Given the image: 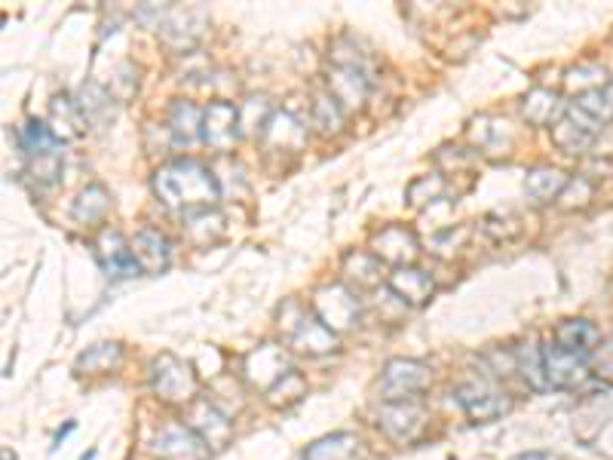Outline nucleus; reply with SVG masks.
<instances>
[{
    "label": "nucleus",
    "mask_w": 613,
    "mask_h": 460,
    "mask_svg": "<svg viewBox=\"0 0 613 460\" xmlns=\"http://www.w3.org/2000/svg\"><path fill=\"white\" fill-rule=\"evenodd\" d=\"M154 194L160 197V203L184 216L193 209H212L219 203L221 188L215 172L203 163L172 160L154 172Z\"/></svg>",
    "instance_id": "obj_1"
},
{
    "label": "nucleus",
    "mask_w": 613,
    "mask_h": 460,
    "mask_svg": "<svg viewBox=\"0 0 613 460\" xmlns=\"http://www.w3.org/2000/svg\"><path fill=\"white\" fill-rule=\"evenodd\" d=\"M150 384H154V393L172 406H188L197 399V375H193L191 363L178 359L172 353H160L150 363Z\"/></svg>",
    "instance_id": "obj_2"
},
{
    "label": "nucleus",
    "mask_w": 613,
    "mask_h": 460,
    "mask_svg": "<svg viewBox=\"0 0 613 460\" xmlns=\"http://www.w3.org/2000/svg\"><path fill=\"white\" fill-rule=\"evenodd\" d=\"M433 380V372L426 363L418 359H390L381 375V396L383 402H405L418 399Z\"/></svg>",
    "instance_id": "obj_3"
},
{
    "label": "nucleus",
    "mask_w": 613,
    "mask_h": 460,
    "mask_svg": "<svg viewBox=\"0 0 613 460\" xmlns=\"http://www.w3.org/2000/svg\"><path fill=\"white\" fill-rule=\"evenodd\" d=\"M359 295L347 285L335 283V285H323L316 289L314 295V313L323 320V323L331 328V332H347L359 323Z\"/></svg>",
    "instance_id": "obj_4"
},
{
    "label": "nucleus",
    "mask_w": 613,
    "mask_h": 460,
    "mask_svg": "<svg viewBox=\"0 0 613 460\" xmlns=\"http://www.w3.org/2000/svg\"><path fill=\"white\" fill-rule=\"evenodd\" d=\"M288 328V344L307 356H323V353L338 351V332H331L316 313L300 311L295 304V323H283Z\"/></svg>",
    "instance_id": "obj_5"
},
{
    "label": "nucleus",
    "mask_w": 613,
    "mask_h": 460,
    "mask_svg": "<svg viewBox=\"0 0 613 460\" xmlns=\"http://www.w3.org/2000/svg\"><path fill=\"white\" fill-rule=\"evenodd\" d=\"M243 136L240 133V108L233 102H224V98H215L203 108V142L212 150H231L236 145V138Z\"/></svg>",
    "instance_id": "obj_6"
},
{
    "label": "nucleus",
    "mask_w": 613,
    "mask_h": 460,
    "mask_svg": "<svg viewBox=\"0 0 613 460\" xmlns=\"http://www.w3.org/2000/svg\"><path fill=\"white\" fill-rule=\"evenodd\" d=\"M589 359H592V356L564 351L559 344L543 347V366L549 387H556V390H571L577 384H583V380L589 378Z\"/></svg>",
    "instance_id": "obj_7"
},
{
    "label": "nucleus",
    "mask_w": 613,
    "mask_h": 460,
    "mask_svg": "<svg viewBox=\"0 0 613 460\" xmlns=\"http://www.w3.org/2000/svg\"><path fill=\"white\" fill-rule=\"evenodd\" d=\"M245 380L252 384V387H258V390H271L276 387L279 380L286 378L292 366H288V356L283 347H276V344H261L258 351L249 353L245 356Z\"/></svg>",
    "instance_id": "obj_8"
},
{
    "label": "nucleus",
    "mask_w": 613,
    "mask_h": 460,
    "mask_svg": "<svg viewBox=\"0 0 613 460\" xmlns=\"http://www.w3.org/2000/svg\"><path fill=\"white\" fill-rule=\"evenodd\" d=\"M381 430L393 442H411L414 436L421 433L426 424V411L418 399H405V402H383L381 415H378Z\"/></svg>",
    "instance_id": "obj_9"
},
{
    "label": "nucleus",
    "mask_w": 613,
    "mask_h": 460,
    "mask_svg": "<svg viewBox=\"0 0 613 460\" xmlns=\"http://www.w3.org/2000/svg\"><path fill=\"white\" fill-rule=\"evenodd\" d=\"M418 252H421V243H418L414 230H409L405 224H390L381 233H374V240H371V255H378L393 268H411Z\"/></svg>",
    "instance_id": "obj_10"
},
{
    "label": "nucleus",
    "mask_w": 613,
    "mask_h": 460,
    "mask_svg": "<svg viewBox=\"0 0 613 460\" xmlns=\"http://www.w3.org/2000/svg\"><path fill=\"white\" fill-rule=\"evenodd\" d=\"M154 451L160 460H209V446L188 424H169L160 430Z\"/></svg>",
    "instance_id": "obj_11"
},
{
    "label": "nucleus",
    "mask_w": 613,
    "mask_h": 460,
    "mask_svg": "<svg viewBox=\"0 0 613 460\" xmlns=\"http://www.w3.org/2000/svg\"><path fill=\"white\" fill-rule=\"evenodd\" d=\"M371 90V81L362 65H331L328 71V95L347 108H362Z\"/></svg>",
    "instance_id": "obj_12"
},
{
    "label": "nucleus",
    "mask_w": 613,
    "mask_h": 460,
    "mask_svg": "<svg viewBox=\"0 0 613 460\" xmlns=\"http://www.w3.org/2000/svg\"><path fill=\"white\" fill-rule=\"evenodd\" d=\"M188 427L209 448H224L233 436V424L228 420V415H221L209 399H193L191 411H188Z\"/></svg>",
    "instance_id": "obj_13"
},
{
    "label": "nucleus",
    "mask_w": 613,
    "mask_h": 460,
    "mask_svg": "<svg viewBox=\"0 0 613 460\" xmlns=\"http://www.w3.org/2000/svg\"><path fill=\"white\" fill-rule=\"evenodd\" d=\"M261 142H264V148L271 150V154H298L304 148V142H307V126L298 117H292L288 111H283V114L276 111L271 123L264 126Z\"/></svg>",
    "instance_id": "obj_14"
},
{
    "label": "nucleus",
    "mask_w": 613,
    "mask_h": 460,
    "mask_svg": "<svg viewBox=\"0 0 613 460\" xmlns=\"http://www.w3.org/2000/svg\"><path fill=\"white\" fill-rule=\"evenodd\" d=\"M96 249L102 268H105V273L114 276V280H126V276L141 273L136 255H133V245L123 240L120 230H105L102 240L96 243Z\"/></svg>",
    "instance_id": "obj_15"
},
{
    "label": "nucleus",
    "mask_w": 613,
    "mask_h": 460,
    "mask_svg": "<svg viewBox=\"0 0 613 460\" xmlns=\"http://www.w3.org/2000/svg\"><path fill=\"white\" fill-rule=\"evenodd\" d=\"M461 406L469 418L485 424V420L504 418L506 411L512 408V402L506 399V393L490 390L488 384H464L461 387Z\"/></svg>",
    "instance_id": "obj_16"
},
{
    "label": "nucleus",
    "mask_w": 613,
    "mask_h": 460,
    "mask_svg": "<svg viewBox=\"0 0 613 460\" xmlns=\"http://www.w3.org/2000/svg\"><path fill=\"white\" fill-rule=\"evenodd\" d=\"M133 245V255H136L141 273H160L169 268V258H172V245L166 240L160 230H138L136 237L129 240Z\"/></svg>",
    "instance_id": "obj_17"
},
{
    "label": "nucleus",
    "mask_w": 613,
    "mask_h": 460,
    "mask_svg": "<svg viewBox=\"0 0 613 460\" xmlns=\"http://www.w3.org/2000/svg\"><path fill=\"white\" fill-rule=\"evenodd\" d=\"M568 102H561V95L556 90H546V86H533L531 93L521 98V117L531 123V126H556L564 117Z\"/></svg>",
    "instance_id": "obj_18"
},
{
    "label": "nucleus",
    "mask_w": 613,
    "mask_h": 460,
    "mask_svg": "<svg viewBox=\"0 0 613 460\" xmlns=\"http://www.w3.org/2000/svg\"><path fill=\"white\" fill-rule=\"evenodd\" d=\"M387 289L395 292L409 307H421V304H426V301L433 299V280H430V273H423L421 268H395V271L387 276Z\"/></svg>",
    "instance_id": "obj_19"
},
{
    "label": "nucleus",
    "mask_w": 613,
    "mask_h": 460,
    "mask_svg": "<svg viewBox=\"0 0 613 460\" xmlns=\"http://www.w3.org/2000/svg\"><path fill=\"white\" fill-rule=\"evenodd\" d=\"M169 133L172 142L188 148L203 138V108H197L191 98H176L169 108Z\"/></svg>",
    "instance_id": "obj_20"
},
{
    "label": "nucleus",
    "mask_w": 613,
    "mask_h": 460,
    "mask_svg": "<svg viewBox=\"0 0 613 460\" xmlns=\"http://www.w3.org/2000/svg\"><path fill=\"white\" fill-rule=\"evenodd\" d=\"M568 181H571V176H564L556 166H537V169H531L525 176V194L537 206L556 203L564 194V188H568Z\"/></svg>",
    "instance_id": "obj_21"
},
{
    "label": "nucleus",
    "mask_w": 613,
    "mask_h": 460,
    "mask_svg": "<svg viewBox=\"0 0 613 460\" xmlns=\"http://www.w3.org/2000/svg\"><path fill=\"white\" fill-rule=\"evenodd\" d=\"M77 108H81L83 121L86 126H108L114 121V95L105 90V86H98V83H83L81 86V95H77Z\"/></svg>",
    "instance_id": "obj_22"
},
{
    "label": "nucleus",
    "mask_w": 613,
    "mask_h": 460,
    "mask_svg": "<svg viewBox=\"0 0 613 460\" xmlns=\"http://www.w3.org/2000/svg\"><path fill=\"white\" fill-rule=\"evenodd\" d=\"M556 344L564 347V351L592 356V353L601 347L599 325L589 323V320H564V323L556 328Z\"/></svg>",
    "instance_id": "obj_23"
},
{
    "label": "nucleus",
    "mask_w": 613,
    "mask_h": 460,
    "mask_svg": "<svg viewBox=\"0 0 613 460\" xmlns=\"http://www.w3.org/2000/svg\"><path fill=\"white\" fill-rule=\"evenodd\" d=\"M595 142H599V136H595L592 129H586V126H580L573 117H568V111H564V117L552 126V145H556L561 154H586Z\"/></svg>",
    "instance_id": "obj_24"
},
{
    "label": "nucleus",
    "mask_w": 613,
    "mask_h": 460,
    "mask_svg": "<svg viewBox=\"0 0 613 460\" xmlns=\"http://www.w3.org/2000/svg\"><path fill=\"white\" fill-rule=\"evenodd\" d=\"M19 148L31 160V157H43V154L62 150V138L55 136L50 123L28 121L25 126H19Z\"/></svg>",
    "instance_id": "obj_25"
},
{
    "label": "nucleus",
    "mask_w": 613,
    "mask_h": 460,
    "mask_svg": "<svg viewBox=\"0 0 613 460\" xmlns=\"http://www.w3.org/2000/svg\"><path fill=\"white\" fill-rule=\"evenodd\" d=\"M383 261L371 252H350L344 258V276L356 283V289H378L383 283Z\"/></svg>",
    "instance_id": "obj_26"
},
{
    "label": "nucleus",
    "mask_w": 613,
    "mask_h": 460,
    "mask_svg": "<svg viewBox=\"0 0 613 460\" xmlns=\"http://www.w3.org/2000/svg\"><path fill=\"white\" fill-rule=\"evenodd\" d=\"M359 451H362V442L353 433H335L307 448L304 460H356Z\"/></svg>",
    "instance_id": "obj_27"
},
{
    "label": "nucleus",
    "mask_w": 613,
    "mask_h": 460,
    "mask_svg": "<svg viewBox=\"0 0 613 460\" xmlns=\"http://www.w3.org/2000/svg\"><path fill=\"white\" fill-rule=\"evenodd\" d=\"M110 212V194L102 185H89V188L81 190V197H77V203L71 209V216L74 221H81V224H98V221H105V216Z\"/></svg>",
    "instance_id": "obj_28"
},
{
    "label": "nucleus",
    "mask_w": 613,
    "mask_h": 460,
    "mask_svg": "<svg viewBox=\"0 0 613 460\" xmlns=\"http://www.w3.org/2000/svg\"><path fill=\"white\" fill-rule=\"evenodd\" d=\"M53 133L59 138H77L86 133V121H83L77 102L68 95H55L53 98Z\"/></svg>",
    "instance_id": "obj_29"
},
{
    "label": "nucleus",
    "mask_w": 613,
    "mask_h": 460,
    "mask_svg": "<svg viewBox=\"0 0 613 460\" xmlns=\"http://www.w3.org/2000/svg\"><path fill=\"white\" fill-rule=\"evenodd\" d=\"M123 363V347L120 344H93L89 351L81 353V359H77V372L81 375H102V372H110V368H117Z\"/></svg>",
    "instance_id": "obj_30"
},
{
    "label": "nucleus",
    "mask_w": 613,
    "mask_h": 460,
    "mask_svg": "<svg viewBox=\"0 0 613 460\" xmlns=\"http://www.w3.org/2000/svg\"><path fill=\"white\" fill-rule=\"evenodd\" d=\"M516 363H518V372H521V378L528 380L533 390H546V387H549V380H546V366H543V347H537L533 341L521 344V347H516Z\"/></svg>",
    "instance_id": "obj_31"
},
{
    "label": "nucleus",
    "mask_w": 613,
    "mask_h": 460,
    "mask_svg": "<svg viewBox=\"0 0 613 460\" xmlns=\"http://www.w3.org/2000/svg\"><path fill=\"white\" fill-rule=\"evenodd\" d=\"M273 114L276 111H273V105L264 95H249L245 105H240V133L243 136H261Z\"/></svg>",
    "instance_id": "obj_32"
},
{
    "label": "nucleus",
    "mask_w": 613,
    "mask_h": 460,
    "mask_svg": "<svg viewBox=\"0 0 613 460\" xmlns=\"http://www.w3.org/2000/svg\"><path fill=\"white\" fill-rule=\"evenodd\" d=\"M310 123L323 136H335V133H341L344 126V108L328 93L316 95L310 102Z\"/></svg>",
    "instance_id": "obj_33"
},
{
    "label": "nucleus",
    "mask_w": 613,
    "mask_h": 460,
    "mask_svg": "<svg viewBox=\"0 0 613 460\" xmlns=\"http://www.w3.org/2000/svg\"><path fill=\"white\" fill-rule=\"evenodd\" d=\"M607 71L601 69V65H577V69L568 71V77H564V86L577 95H586V93H595V90H607Z\"/></svg>",
    "instance_id": "obj_34"
},
{
    "label": "nucleus",
    "mask_w": 613,
    "mask_h": 460,
    "mask_svg": "<svg viewBox=\"0 0 613 460\" xmlns=\"http://www.w3.org/2000/svg\"><path fill=\"white\" fill-rule=\"evenodd\" d=\"M304 393H307V380L300 378V372H295V368H292L286 378L279 380L276 387H271V390H267V402H271V406L286 408V406H292V402H298Z\"/></svg>",
    "instance_id": "obj_35"
},
{
    "label": "nucleus",
    "mask_w": 613,
    "mask_h": 460,
    "mask_svg": "<svg viewBox=\"0 0 613 460\" xmlns=\"http://www.w3.org/2000/svg\"><path fill=\"white\" fill-rule=\"evenodd\" d=\"M445 194V178L433 172V176H421L411 181L409 188V203L411 206H423V203H436L438 197Z\"/></svg>",
    "instance_id": "obj_36"
},
{
    "label": "nucleus",
    "mask_w": 613,
    "mask_h": 460,
    "mask_svg": "<svg viewBox=\"0 0 613 460\" xmlns=\"http://www.w3.org/2000/svg\"><path fill=\"white\" fill-rule=\"evenodd\" d=\"M592 194H595L592 181H589L586 176H577L568 181V188H564V194L559 197V206L561 209H583V206H589V200H592Z\"/></svg>",
    "instance_id": "obj_37"
},
{
    "label": "nucleus",
    "mask_w": 613,
    "mask_h": 460,
    "mask_svg": "<svg viewBox=\"0 0 613 460\" xmlns=\"http://www.w3.org/2000/svg\"><path fill=\"white\" fill-rule=\"evenodd\" d=\"M592 368L601 380L613 384V338L601 341V347L592 353Z\"/></svg>",
    "instance_id": "obj_38"
},
{
    "label": "nucleus",
    "mask_w": 613,
    "mask_h": 460,
    "mask_svg": "<svg viewBox=\"0 0 613 460\" xmlns=\"http://www.w3.org/2000/svg\"><path fill=\"white\" fill-rule=\"evenodd\" d=\"M512 460H559L556 454H549V451H525V454H516Z\"/></svg>",
    "instance_id": "obj_39"
},
{
    "label": "nucleus",
    "mask_w": 613,
    "mask_h": 460,
    "mask_svg": "<svg viewBox=\"0 0 613 460\" xmlns=\"http://www.w3.org/2000/svg\"><path fill=\"white\" fill-rule=\"evenodd\" d=\"M604 93H607V98H611V105H613V81L607 83V90H604Z\"/></svg>",
    "instance_id": "obj_40"
}]
</instances>
